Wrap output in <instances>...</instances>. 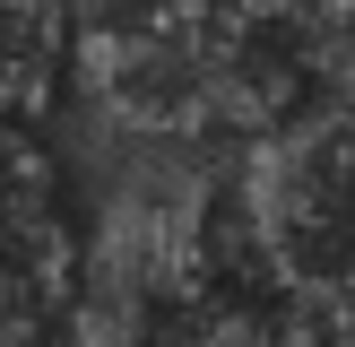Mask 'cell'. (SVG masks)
I'll list each match as a JSON object with an SVG mask.
<instances>
[{"instance_id":"cell-1","label":"cell","mask_w":355,"mask_h":347,"mask_svg":"<svg viewBox=\"0 0 355 347\" xmlns=\"http://www.w3.org/2000/svg\"><path fill=\"white\" fill-rule=\"evenodd\" d=\"M234 226L277 295L355 269V96L304 104L243 148Z\"/></svg>"},{"instance_id":"cell-2","label":"cell","mask_w":355,"mask_h":347,"mask_svg":"<svg viewBox=\"0 0 355 347\" xmlns=\"http://www.w3.org/2000/svg\"><path fill=\"white\" fill-rule=\"evenodd\" d=\"M69 260H78V217L52 148L26 121H0V347H35L61 330Z\"/></svg>"},{"instance_id":"cell-3","label":"cell","mask_w":355,"mask_h":347,"mask_svg":"<svg viewBox=\"0 0 355 347\" xmlns=\"http://www.w3.org/2000/svg\"><path fill=\"white\" fill-rule=\"evenodd\" d=\"M69 78V9L0 0V121H35Z\"/></svg>"}]
</instances>
